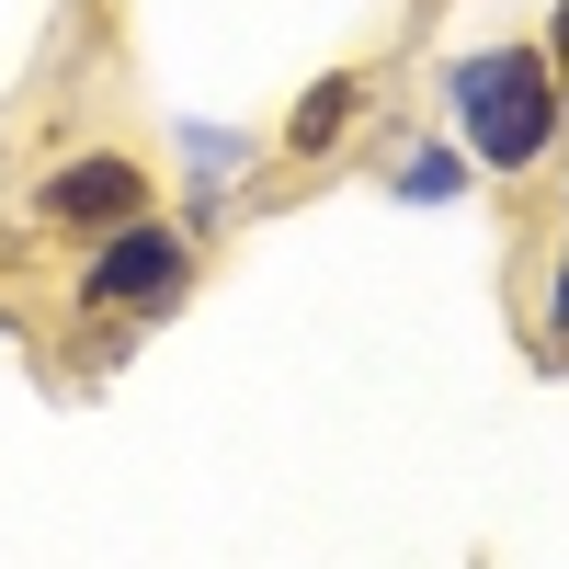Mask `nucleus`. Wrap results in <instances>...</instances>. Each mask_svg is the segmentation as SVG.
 <instances>
[{"label":"nucleus","instance_id":"1","mask_svg":"<svg viewBox=\"0 0 569 569\" xmlns=\"http://www.w3.org/2000/svg\"><path fill=\"white\" fill-rule=\"evenodd\" d=\"M456 114H467V149L490 171H536L547 137H558V69L547 46H479L456 69Z\"/></svg>","mask_w":569,"mask_h":569},{"label":"nucleus","instance_id":"2","mask_svg":"<svg viewBox=\"0 0 569 569\" xmlns=\"http://www.w3.org/2000/svg\"><path fill=\"white\" fill-rule=\"evenodd\" d=\"M182 273H194V262H182V240L137 217V228H114V251L80 273V308H171Z\"/></svg>","mask_w":569,"mask_h":569},{"label":"nucleus","instance_id":"3","mask_svg":"<svg viewBox=\"0 0 569 569\" xmlns=\"http://www.w3.org/2000/svg\"><path fill=\"white\" fill-rule=\"evenodd\" d=\"M34 217L46 228H137L149 217V171L137 160H69L34 182Z\"/></svg>","mask_w":569,"mask_h":569},{"label":"nucleus","instance_id":"4","mask_svg":"<svg viewBox=\"0 0 569 569\" xmlns=\"http://www.w3.org/2000/svg\"><path fill=\"white\" fill-rule=\"evenodd\" d=\"M353 114H365V69H330V80H308V103H297V126H284V149L319 160L330 137H353Z\"/></svg>","mask_w":569,"mask_h":569},{"label":"nucleus","instance_id":"5","mask_svg":"<svg viewBox=\"0 0 569 569\" xmlns=\"http://www.w3.org/2000/svg\"><path fill=\"white\" fill-rule=\"evenodd\" d=\"M399 194H421V206L456 194V160H410V171H399Z\"/></svg>","mask_w":569,"mask_h":569},{"label":"nucleus","instance_id":"6","mask_svg":"<svg viewBox=\"0 0 569 569\" xmlns=\"http://www.w3.org/2000/svg\"><path fill=\"white\" fill-rule=\"evenodd\" d=\"M547 69H558V114H569V0H558V34H547Z\"/></svg>","mask_w":569,"mask_h":569},{"label":"nucleus","instance_id":"7","mask_svg":"<svg viewBox=\"0 0 569 569\" xmlns=\"http://www.w3.org/2000/svg\"><path fill=\"white\" fill-rule=\"evenodd\" d=\"M558 330H569V262H558Z\"/></svg>","mask_w":569,"mask_h":569}]
</instances>
